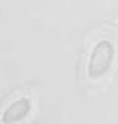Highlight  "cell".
Returning a JSON list of instances; mask_svg holds the SVG:
<instances>
[{"mask_svg":"<svg viewBox=\"0 0 118 124\" xmlns=\"http://www.w3.org/2000/svg\"><path fill=\"white\" fill-rule=\"evenodd\" d=\"M114 53H115L114 46L108 40H99L95 44L87 67V74L92 80L100 78L111 70Z\"/></svg>","mask_w":118,"mask_h":124,"instance_id":"cell-1","label":"cell"},{"mask_svg":"<svg viewBox=\"0 0 118 124\" xmlns=\"http://www.w3.org/2000/svg\"><path fill=\"white\" fill-rule=\"evenodd\" d=\"M31 111V102L27 98H19L13 101L2 114V121L5 124H16L24 120Z\"/></svg>","mask_w":118,"mask_h":124,"instance_id":"cell-2","label":"cell"}]
</instances>
